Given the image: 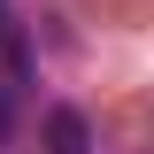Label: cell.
<instances>
[{"instance_id":"1","label":"cell","mask_w":154,"mask_h":154,"mask_svg":"<svg viewBox=\"0 0 154 154\" xmlns=\"http://www.w3.org/2000/svg\"><path fill=\"white\" fill-rule=\"evenodd\" d=\"M46 154H85V116H77V108H54V116H46Z\"/></svg>"}]
</instances>
